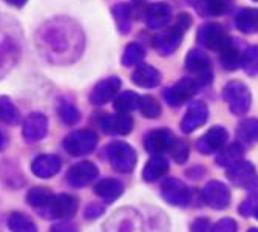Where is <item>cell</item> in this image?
<instances>
[{
    "instance_id": "obj_45",
    "label": "cell",
    "mask_w": 258,
    "mask_h": 232,
    "mask_svg": "<svg viewBox=\"0 0 258 232\" xmlns=\"http://www.w3.org/2000/svg\"><path fill=\"white\" fill-rule=\"evenodd\" d=\"M50 232H79L78 227L73 224V223H68V221H62V223H57L51 227Z\"/></svg>"
},
{
    "instance_id": "obj_19",
    "label": "cell",
    "mask_w": 258,
    "mask_h": 232,
    "mask_svg": "<svg viewBox=\"0 0 258 232\" xmlns=\"http://www.w3.org/2000/svg\"><path fill=\"white\" fill-rule=\"evenodd\" d=\"M173 139V133L167 129H156L146 135L144 138V147L152 155H162L166 150H169L170 143Z\"/></svg>"
},
{
    "instance_id": "obj_29",
    "label": "cell",
    "mask_w": 258,
    "mask_h": 232,
    "mask_svg": "<svg viewBox=\"0 0 258 232\" xmlns=\"http://www.w3.org/2000/svg\"><path fill=\"white\" fill-rule=\"evenodd\" d=\"M243 158V147L240 143H233L229 146H224L218 155H217V164L220 167H226L229 169L230 166H233L235 162L241 161Z\"/></svg>"
},
{
    "instance_id": "obj_4",
    "label": "cell",
    "mask_w": 258,
    "mask_h": 232,
    "mask_svg": "<svg viewBox=\"0 0 258 232\" xmlns=\"http://www.w3.org/2000/svg\"><path fill=\"white\" fill-rule=\"evenodd\" d=\"M104 232H144L143 218L135 209H119L107 220Z\"/></svg>"
},
{
    "instance_id": "obj_49",
    "label": "cell",
    "mask_w": 258,
    "mask_h": 232,
    "mask_svg": "<svg viewBox=\"0 0 258 232\" xmlns=\"http://www.w3.org/2000/svg\"><path fill=\"white\" fill-rule=\"evenodd\" d=\"M253 217H255V218H256V220H258V209H256V212H255V214H253Z\"/></svg>"
},
{
    "instance_id": "obj_32",
    "label": "cell",
    "mask_w": 258,
    "mask_h": 232,
    "mask_svg": "<svg viewBox=\"0 0 258 232\" xmlns=\"http://www.w3.org/2000/svg\"><path fill=\"white\" fill-rule=\"evenodd\" d=\"M8 227L11 232H37L36 223L20 212H14L8 217Z\"/></svg>"
},
{
    "instance_id": "obj_43",
    "label": "cell",
    "mask_w": 258,
    "mask_h": 232,
    "mask_svg": "<svg viewBox=\"0 0 258 232\" xmlns=\"http://www.w3.org/2000/svg\"><path fill=\"white\" fill-rule=\"evenodd\" d=\"M190 232H210V221L209 218L200 217L190 224Z\"/></svg>"
},
{
    "instance_id": "obj_33",
    "label": "cell",
    "mask_w": 258,
    "mask_h": 232,
    "mask_svg": "<svg viewBox=\"0 0 258 232\" xmlns=\"http://www.w3.org/2000/svg\"><path fill=\"white\" fill-rule=\"evenodd\" d=\"M19 120H20V113L17 107L11 102V99L7 96H0V123L14 126L19 123Z\"/></svg>"
},
{
    "instance_id": "obj_30",
    "label": "cell",
    "mask_w": 258,
    "mask_h": 232,
    "mask_svg": "<svg viewBox=\"0 0 258 232\" xmlns=\"http://www.w3.org/2000/svg\"><path fill=\"white\" fill-rule=\"evenodd\" d=\"M53 197H54V194L48 188H33L27 195V201L30 206H33L36 209L37 212H40L51 203Z\"/></svg>"
},
{
    "instance_id": "obj_48",
    "label": "cell",
    "mask_w": 258,
    "mask_h": 232,
    "mask_svg": "<svg viewBox=\"0 0 258 232\" xmlns=\"http://www.w3.org/2000/svg\"><path fill=\"white\" fill-rule=\"evenodd\" d=\"M247 232H258V227H250Z\"/></svg>"
},
{
    "instance_id": "obj_12",
    "label": "cell",
    "mask_w": 258,
    "mask_h": 232,
    "mask_svg": "<svg viewBox=\"0 0 258 232\" xmlns=\"http://www.w3.org/2000/svg\"><path fill=\"white\" fill-rule=\"evenodd\" d=\"M227 138H229V133L224 127L214 126L197 139V149L201 155L217 153L226 146Z\"/></svg>"
},
{
    "instance_id": "obj_24",
    "label": "cell",
    "mask_w": 258,
    "mask_h": 232,
    "mask_svg": "<svg viewBox=\"0 0 258 232\" xmlns=\"http://www.w3.org/2000/svg\"><path fill=\"white\" fill-rule=\"evenodd\" d=\"M95 194L107 203L118 200L124 194V184L114 178L99 180L95 186Z\"/></svg>"
},
{
    "instance_id": "obj_13",
    "label": "cell",
    "mask_w": 258,
    "mask_h": 232,
    "mask_svg": "<svg viewBox=\"0 0 258 232\" xmlns=\"http://www.w3.org/2000/svg\"><path fill=\"white\" fill-rule=\"evenodd\" d=\"M99 177V169L91 161H81L78 164L72 166L67 172V181L72 188L81 189L93 183Z\"/></svg>"
},
{
    "instance_id": "obj_26",
    "label": "cell",
    "mask_w": 258,
    "mask_h": 232,
    "mask_svg": "<svg viewBox=\"0 0 258 232\" xmlns=\"http://www.w3.org/2000/svg\"><path fill=\"white\" fill-rule=\"evenodd\" d=\"M59 28V27H57ZM68 36V33L65 31V30H54V28H51V31H50V34H48V37H45V43L48 45V50L51 48V50H54L56 53L54 54H68L67 51H70L75 46L76 48V43H73V42H70V40H65V37Z\"/></svg>"
},
{
    "instance_id": "obj_11",
    "label": "cell",
    "mask_w": 258,
    "mask_h": 232,
    "mask_svg": "<svg viewBox=\"0 0 258 232\" xmlns=\"http://www.w3.org/2000/svg\"><path fill=\"white\" fill-rule=\"evenodd\" d=\"M184 64L190 73L197 75V79L201 85L212 82V64H210V59L206 53L200 50H190Z\"/></svg>"
},
{
    "instance_id": "obj_31",
    "label": "cell",
    "mask_w": 258,
    "mask_h": 232,
    "mask_svg": "<svg viewBox=\"0 0 258 232\" xmlns=\"http://www.w3.org/2000/svg\"><path fill=\"white\" fill-rule=\"evenodd\" d=\"M220 62L226 70H229V72H233V70L241 67V54L232 42L220 51Z\"/></svg>"
},
{
    "instance_id": "obj_36",
    "label": "cell",
    "mask_w": 258,
    "mask_h": 232,
    "mask_svg": "<svg viewBox=\"0 0 258 232\" xmlns=\"http://www.w3.org/2000/svg\"><path fill=\"white\" fill-rule=\"evenodd\" d=\"M139 104V96L133 91H124L114 99V110L118 113H130L135 108H138Z\"/></svg>"
},
{
    "instance_id": "obj_38",
    "label": "cell",
    "mask_w": 258,
    "mask_h": 232,
    "mask_svg": "<svg viewBox=\"0 0 258 232\" xmlns=\"http://www.w3.org/2000/svg\"><path fill=\"white\" fill-rule=\"evenodd\" d=\"M241 67L249 76H258V45L249 46L241 56Z\"/></svg>"
},
{
    "instance_id": "obj_20",
    "label": "cell",
    "mask_w": 258,
    "mask_h": 232,
    "mask_svg": "<svg viewBox=\"0 0 258 232\" xmlns=\"http://www.w3.org/2000/svg\"><path fill=\"white\" fill-rule=\"evenodd\" d=\"M189 4L203 17H217L230 10L233 0H189Z\"/></svg>"
},
{
    "instance_id": "obj_15",
    "label": "cell",
    "mask_w": 258,
    "mask_h": 232,
    "mask_svg": "<svg viewBox=\"0 0 258 232\" xmlns=\"http://www.w3.org/2000/svg\"><path fill=\"white\" fill-rule=\"evenodd\" d=\"M203 200L212 209H226L230 204V189L221 181H209L203 189Z\"/></svg>"
},
{
    "instance_id": "obj_25",
    "label": "cell",
    "mask_w": 258,
    "mask_h": 232,
    "mask_svg": "<svg viewBox=\"0 0 258 232\" xmlns=\"http://www.w3.org/2000/svg\"><path fill=\"white\" fill-rule=\"evenodd\" d=\"M167 172H169V161L162 155H156L146 162V166L143 169V178L147 183H153L162 178Z\"/></svg>"
},
{
    "instance_id": "obj_37",
    "label": "cell",
    "mask_w": 258,
    "mask_h": 232,
    "mask_svg": "<svg viewBox=\"0 0 258 232\" xmlns=\"http://www.w3.org/2000/svg\"><path fill=\"white\" fill-rule=\"evenodd\" d=\"M138 108L141 111V114L146 116L149 120H155L161 114V104L158 102L156 98L146 95V96H139V104Z\"/></svg>"
},
{
    "instance_id": "obj_7",
    "label": "cell",
    "mask_w": 258,
    "mask_h": 232,
    "mask_svg": "<svg viewBox=\"0 0 258 232\" xmlns=\"http://www.w3.org/2000/svg\"><path fill=\"white\" fill-rule=\"evenodd\" d=\"M197 39L204 48L218 53L232 42L227 31L221 25H218V23H206V25H203L198 30Z\"/></svg>"
},
{
    "instance_id": "obj_22",
    "label": "cell",
    "mask_w": 258,
    "mask_h": 232,
    "mask_svg": "<svg viewBox=\"0 0 258 232\" xmlns=\"http://www.w3.org/2000/svg\"><path fill=\"white\" fill-rule=\"evenodd\" d=\"M144 16H146V23L149 28L161 30L169 23L172 17V10L166 4H152L147 7Z\"/></svg>"
},
{
    "instance_id": "obj_42",
    "label": "cell",
    "mask_w": 258,
    "mask_h": 232,
    "mask_svg": "<svg viewBox=\"0 0 258 232\" xmlns=\"http://www.w3.org/2000/svg\"><path fill=\"white\" fill-rule=\"evenodd\" d=\"M237 230H238V224L232 218H221L210 227V232H237Z\"/></svg>"
},
{
    "instance_id": "obj_2",
    "label": "cell",
    "mask_w": 258,
    "mask_h": 232,
    "mask_svg": "<svg viewBox=\"0 0 258 232\" xmlns=\"http://www.w3.org/2000/svg\"><path fill=\"white\" fill-rule=\"evenodd\" d=\"M105 155L111 167L116 172H121V173L132 172L138 161V155L135 149L124 141H114L108 144L105 147Z\"/></svg>"
},
{
    "instance_id": "obj_27",
    "label": "cell",
    "mask_w": 258,
    "mask_h": 232,
    "mask_svg": "<svg viewBox=\"0 0 258 232\" xmlns=\"http://www.w3.org/2000/svg\"><path fill=\"white\" fill-rule=\"evenodd\" d=\"M235 25L244 34L258 33V10L246 8L238 11L235 16Z\"/></svg>"
},
{
    "instance_id": "obj_8",
    "label": "cell",
    "mask_w": 258,
    "mask_h": 232,
    "mask_svg": "<svg viewBox=\"0 0 258 232\" xmlns=\"http://www.w3.org/2000/svg\"><path fill=\"white\" fill-rule=\"evenodd\" d=\"M227 178L238 186V188L243 189H249V191H255L258 189V175L255 170V166L250 161H238L233 166H230L226 172Z\"/></svg>"
},
{
    "instance_id": "obj_16",
    "label": "cell",
    "mask_w": 258,
    "mask_h": 232,
    "mask_svg": "<svg viewBox=\"0 0 258 232\" xmlns=\"http://www.w3.org/2000/svg\"><path fill=\"white\" fill-rule=\"evenodd\" d=\"M121 90V79L111 76L107 79H102L95 85V88L90 93V102L93 105H105L108 104Z\"/></svg>"
},
{
    "instance_id": "obj_3",
    "label": "cell",
    "mask_w": 258,
    "mask_h": 232,
    "mask_svg": "<svg viewBox=\"0 0 258 232\" xmlns=\"http://www.w3.org/2000/svg\"><path fill=\"white\" fill-rule=\"evenodd\" d=\"M223 96L229 105V110L233 114H238V116L246 114L252 105L250 90L246 84L240 81H230L229 84H226L223 90Z\"/></svg>"
},
{
    "instance_id": "obj_5",
    "label": "cell",
    "mask_w": 258,
    "mask_h": 232,
    "mask_svg": "<svg viewBox=\"0 0 258 232\" xmlns=\"http://www.w3.org/2000/svg\"><path fill=\"white\" fill-rule=\"evenodd\" d=\"M98 146V135L93 130H76L63 139V149L73 156L91 153Z\"/></svg>"
},
{
    "instance_id": "obj_44",
    "label": "cell",
    "mask_w": 258,
    "mask_h": 232,
    "mask_svg": "<svg viewBox=\"0 0 258 232\" xmlns=\"http://www.w3.org/2000/svg\"><path fill=\"white\" fill-rule=\"evenodd\" d=\"M104 212V206H99L98 203H91L85 207V218L93 220V218H98L99 215H102Z\"/></svg>"
},
{
    "instance_id": "obj_10",
    "label": "cell",
    "mask_w": 258,
    "mask_h": 232,
    "mask_svg": "<svg viewBox=\"0 0 258 232\" xmlns=\"http://www.w3.org/2000/svg\"><path fill=\"white\" fill-rule=\"evenodd\" d=\"M78 211V200L73 195L68 194H59L54 195L51 203L46 206L43 211H40L39 214L43 218H70L73 217Z\"/></svg>"
},
{
    "instance_id": "obj_46",
    "label": "cell",
    "mask_w": 258,
    "mask_h": 232,
    "mask_svg": "<svg viewBox=\"0 0 258 232\" xmlns=\"http://www.w3.org/2000/svg\"><path fill=\"white\" fill-rule=\"evenodd\" d=\"M7 146H8V138L2 130H0V152H4L7 149Z\"/></svg>"
},
{
    "instance_id": "obj_17",
    "label": "cell",
    "mask_w": 258,
    "mask_h": 232,
    "mask_svg": "<svg viewBox=\"0 0 258 232\" xmlns=\"http://www.w3.org/2000/svg\"><path fill=\"white\" fill-rule=\"evenodd\" d=\"M99 126L107 135H128L133 130V118L128 113L102 114L99 118Z\"/></svg>"
},
{
    "instance_id": "obj_9",
    "label": "cell",
    "mask_w": 258,
    "mask_h": 232,
    "mask_svg": "<svg viewBox=\"0 0 258 232\" xmlns=\"http://www.w3.org/2000/svg\"><path fill=\"white\" fill-rule=\"evenodd\" d=\"M161 197L172 206L184 207L192 201V191L178 178H166L161 184Z\"/></svg>"
},
{
    "instance_id": "obj_40",
    "label": "cell",
    "mask_w": 258,
    "mask_h": 232,
    "mask_svg": "<svg viewBox=\"0 0 258 232\" xmlns=\"http://www.w3.org/2000/svg\"><path fill=\"white\" fill-rule=\"evenodd\" d=\"M144 59V48L139 43H128L122 54V65L125 67H133L138 65L141 61Z\"/></svg>"
},
{
    "instance_id": "obj_6",
    "label": "cell",
    "mask_w": 258,
    "mask_h": 232,
    "mask_svg": "<svg viewBox=\"0 0 258 232\" xmlns=\"http://www.w3.org/2000/svg\"><path fill=\"white\" fill-rule=\"evenodd\" d=\"M203 85L197 78H182L173 87L164 91V99L170 107H179L185 101H190Z\"/></svg>"
},
{
    "instance_id": "obj_1",
    "label": "cell",
    "mask_w": 258,
    "mask_h": 232,
    "mask_svg": "<svg viewBox=\"0 0 258 232\" xmlns=\"http://www.w3.org/2000/svg\"><path fill=\"white\" fill-rule=\"evenodd\" d=\"M190 25H192L190 16L189 14H179L176 22L172 27L162 30L158 36H155V39H153L155 50L161 56H169V54L175 53L178 50V46L181 45L184 33L189 30Z\"/></svg>"
},
{
    "instance_id": "obj_39",
    "label": "cell",
    "mask_w": 258,
    "mask_h": 232,
    "mask_svg": "<svg viewBox=\"0 0 258 232\" xmlns=\"http://www.w3.org/2000/svg\"><path fill=\"white\" fill-rule=\"evenodd\" d=\"M169 152H170V156L173 158L175 162H178V164H184V162L189 159L190 149H189V144H187L184 139L173 136L170 147H169Z\"/></svg>"
},
{
    "instance_id": "obj_28",
    "label": "cell",
    "mask_w": 258,
    "mask_h": 232,
    "mask_svg": "<svg viewBox=\"0 0 258 232\" xmlns=\"http://www.w3.org/2000/svg\"><path fill=\"white\" fill-rule=\"evenodd\" d=\"M237 138L243 144H255L258 143V120L256 118H246L238 123L237 126Z\"/></svg>"
},
{
    "instance_id": "obj_18",
    "label": "cell",
    "mask_w": 258,
    "mask_h": 232,
    "mask_svg": "<svg viewBox=\"0 0 258 232\" xmlns=\"http://www.w3.org/2000/svg\"><path fill=\"white\" fill-rule=\"evenodd\" d=\"M207 116H209V110L204 102H200V101L192 102L181 120V130L184 133L195 132L197 129H200L201 126L206 124Z\"/></svg>"
},
{
    "instance_id": "obj_23",
    "label": "cell",
    "mask_w": 258,
    "mask_h": 232,
    "mask_svg": "<svg viewBox=\"0 0 258 232\" xmlns=\"http://www.w3.org/2000/svg\"><path fill=\"white\" fill-rule=\"evenodd\" d=\"M132 81L133 84H136L138 87L143 88H153L158 87L161 82V73L152 65L147 64H141L136 67V70L132 75Z\"/></svg>"
},
{
    "instance_id": "obj_35",
    "label": "cell",
    "mask_w": 258,
    "mask_h": 232,
    "mask_svg": "<svg viewBox=\"0 0 258 232\" xmlns=\"http://www.w3.org/2000/svg\"><path fill=\"white\" fill-rule=\"evenodd\" d=\"M57 114L65 126H76L81 121V111L78 110V107L72 102H67V101L59 104Z\"/></svg>"
},
{
    "instance_id": "obj_21",
    "label": "cell",
    "mask_w": 258,
    "mask_h": 232,
    "mask_svg": "<svg viewBox=\"0 0 258 232\" xmlns=\"http://www.w3.org/2000/svg\"><path fill=\"white\" fill-rule=\"evenodd\" d=\"M60 158L56 155H39L31 162V172L39 178H51L60 170Z\"/></svg>"
},
{
    "instance_id": "obj_41",
    "label": "cell",
    "mask_w": 258,
    "mask_h": 232,
    "mask_svg": "<svg viewBox=\"0 0 258 232\" xmlns=\"http://www.w3.org/2000/svg\"><path fill=\"white\" fill-rule=\"evenodd\" d=\"M258 209V189L255 191H250L249 197L240 204V214L243 217H252Z\"/></svg>"
},
{
    "instance_id": "obj_50",
    "label": "cell",
    "mask_w": 258,
    "mask_h": 232,
    "mask_svg": "<svg viewBox=\"0 0 258 232\" xmlns=\"http://www.w3.org/2000/svg\"><path fill=\"white\" fill-rule=\"evenodd\" d=\"M255 2H258V0H255Z\"/></svg>"
},
{
    "instance_id": "obj_14",
    "label": "cell",
    "mask_w": 258,
    "mask_h": 232,
    "mask_svg": "<svg viewBox=\"0 0 258 232\" xmlns=\"http://www.w3.org/2000/svg\"><path fill=\"white\" fill-rule=\"evenodd\" d=\"M48 133V120L43 113H31L28 114L22 127V136L27 143H39Z\"/></svg>"
},
{
    "instance_id": "obj_34",
    "label": "cell",
    "mask_w": 258,
    "mask_h": 232,
    "mask_svg": "<svg viewBox=\"0 0 258 232\" xmlns=\"http://www.w3.org/2000/svg\"><path fill=\"white\" fill-rule=\"evenodd\" d=\"M113 16L116 20V25L119 28V33L127 34L132 27V8L127 4L116 5L113 8Z\"/></svg>"
},
{
    "instance_id": "obj_47",
    "label": "cell",
    "mask_w": 258,
    "mask_h": 232,
    "mask_svg": "<svg viewBox=\"0 0 258 232\" xmlns=\"http://www.w3.org/2000/svg\"><path fill=\"white\" fill-rule=\"evenodd\" d=\"M5 2L13 5V7H16V8H20V7H23V5L27 4V0H5Z\"/></svg>"
}]
</instances>
